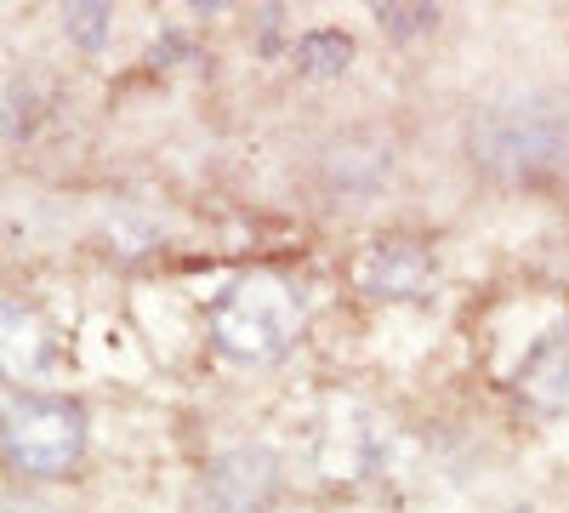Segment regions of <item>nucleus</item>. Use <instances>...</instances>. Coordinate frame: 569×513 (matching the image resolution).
Listing matches in <instances>:
<instances>
[{
  "mask_svg": "<svg viewBox=\"0 0 569 513\" xmlns=\"http://www.w3.org/2000/svg\"><path fill=\"white\" fill-rule=\"evenodd\" d=\"M472 155L507 177L569 166V98H512L472 120Z\"/></svg>",
  "mask_w": 569,
  "mask_h": 513,
  "instance_id": "obj_1",
  "label": "nucleus"
},
{
  "mask_svg": "<svg viewBox=\"0 0 569 513\" xmlns=\"http://www.w3.org/2000/svg\"><path fill=\"white\" fill-rule=\"evenodd\" d=\"M359 286L370 297H388V303H405V297H427L433 286V263L416 240H382L359 257Z\"/></svg>",
  "mask_w": 569,
  "mask_h": 513,
  "instance_id": "obj_5",
  "label": "nucleus"
},
{
  "mask_svg": "<svg viewBox=\"0 0 569 513\" xmlns=\"http://www.w3.org/2000/svg\"><path fill=\"white\" fill-rule=\"evenodd\" d=\"M518 388L541 411H569V325L552 332L547 343H536V354L518 371Z\"/></svg>",
  "mask_w": 569,
  "mask_h": 513,
  "instance_id": "obj_7",
  "label": "nucleus"
},
{
  "mask_svg": "<svg viewBox=\"0 0 569 513\" xmlns=\"http://www.w3.org/2000/svg\"><path fill=\"white\" fill-rule=\"evenodd\" d=\"M279 491V456L268 445H233L211 456V468L200 474L194 513H268Z\"/></svg>",
  "mask_w": 569,
  "mask_h": 513,
  "instance_id": "obj_4",
  "label": "nucleus"
},
{
  "mask_svg": "<svg viewBox=\"0 0 569 513\" xmlns=\"http://www.w3.org/2000/svg\"><path fill=\"white\" fill-rule=\"evenodd\" d=\"M376 18H382L388 34H416V29H433V23H439L433 7H382Z\"/></svg>",
  "mask_w": 569,
  "mask_h": 513,
  "instance_id": "obj_10",
  "label": "nucleus"
},
{
  "mask_svg": "<svg viewBox=\"0 0 569 513\" xmlns=\"http://www.w3.org/2000/svg\"><path fill=\"white\" fill-rule=\"evenodd\" d=\"M86 445V416L69 399L12 394L7 399V456L23 474H63Z\"/></svg>",
  "mask_w": 569,
  "mask_h": 513,
  "instance_id": "obj_3",
  "label": "nucleus"
},
{
  "mask_svg": "<svg viewBox=\"0 0 569 513\" xmlns=\"http://www.w3.org/2000/svg\"><path fill=\"white\" fill-rule=\"evenodd\" d=\"M63 29L86 46V52H98V46H103V29H109V7H69Z\"/></svg>",
  "mask_w": 569,
  "mask_h": 513,
  "instance_id": "obj_9",
  "label": "nucleus"
},
{
  "mask_svg": "<svg viewBox=\"0 0 569 513\" xmlns=\"http://www.w3.org/2000/svg\"><path fill=\"white\" fill-rule=\"evenodd\" d=\"M291 58H297L302 75L330 80V75H342V69L353 63V40H348L342 29H313V34H302V40L291 46Z\"/></svg>",
  "mask_w": 569,
  "mask_h": 513,
  "instance_id": "obj_8",
  "label": "nucleus"
},
{
  "mask_svg": "<svg viewBox=\"0 0 569 513\" xmlns=\"http://www.w3.org/2000/svg\"><path fill=\"white\" fill-rule=\"evenodd\" d=\"M302 325V297L273 274L240 279L211 314V343L228 359H273Z\"/></svg>",
  "mask_w": 569,
  "mask_h": 513,
  "instance_id": "obj_2",
  "label": "nucleus"
},
{
  "mask_svg": "<svg viewBox=\"0 0 569 513\" xmlns=\"http://www.w3.org/2000/svg\"><path fill=\"white\" fill-rule=\"evenodd\" d=\"M376 451H382V434H376V423L365 411H337V423H325V445H319V462L325 474H365Z\"/></svg>",
  "mask_w": 569,
  "mask_h": 513,
  "instance_id": "obj_6",
  "label": "nucleus"
},
{
  "mask_svg": "<svg viewBox=\"0 0 569 513\" xmlns=\"http://www.w3.org/2000/svg\"><path fill=\"white\" fill-rule=\"evenodd\" d=\"M7 513H46V507H18V502H12V507H7Z\"/></svg>",
  "mask_w": 569,
  "mask_h": 513,
  "instance_id": "obj_11",
  "label": "nucleus"
}]
</instances>
